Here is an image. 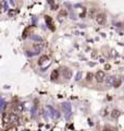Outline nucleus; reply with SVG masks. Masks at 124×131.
Here are the masks:
<instances>
[{"label": "nucleus", "mask_w": 124, "mask_h": 131, "mask_svg": "<svg viewBox=\"0 0 124 131\" xmlns=\"http://www.w3.org/2000/svg\"><path fill=\"white\" fill-rule=\"evenodd\" d=\"M96 21H97L98 24L102 25L106 23V21H107V17H106V14L105 13H97V16H96Z\"/></svg>", "instance_id": "f257e3e1"}, {"label": "nucleus", "mask_w": 124, "mask_h": 131, "mask_svg": "<svg viewBox=\"0 0 124 131\" xmlns=\"http://www.w3.org/2000/svg\"><path fill=\"white\" fill-rule=\"evenodd\" d=\"M105 78H106V74H105V72L102 71V70H99V71H97L96 72V74H95V79L97 80V82H103L105 81Z\"/></svg>", "instance_id": "f03ea898"}, {"label": "nucleus", "mask_w": 124, "mask_h": 131, "mask_svg": "<svg viewBox=\"0 0 124 131\" xmlns=\"http://www.w3.org/2000/svg\"><path fill=\"white\" fill-rule=\"evenodd\" d=\"M10 120H11V115L8 114V113H4L3 116H2V121H3V123H9Z\"/></svg>", "instance_id": "7ed1b4c3"}, {"label": "nucleus", "mask_w": 124, "mask_h": 131, "mask_svg": "<svg viewBox=\"0 0 124 131\" xmlns=\"http://www.w3.org/2000/svg\"><path fill=\"white\" fill-rule=\"evenodd\" d=\"M119 116H120V112H119L118 109H113L112 112H111V117L114 118V119H118Z\"/></svg>", "instance_id": "20e7f679"}, {"label": "nucleus", "mask_w": 124, "mask_h": 131, "mask_svg": "<svg viewBox=\"0 0 124 131\" xmlns=\"http://www.w3.org/2000/svg\"><path fill=\"white\" fill-rule=\"evenodd\" d=\"M45 17H46V22H47L48 24H49V27H50L51 30H54V23H52V21H51V19H50V16H46Z\"/></svg>", "instance_id": "39448f33"}, {"label": "nucleus", "mask_w": 124, "mask_h": 131, "mask_svg": "<svg viewBox=\"0 0 124 131\" xmlns=\"http://www.w3.org/2000/svg\"><path fill=\"white\" fill-rule=\"evenodd\" d=\"M48 60H49V58H48L47 56H41V57L39 58V61H38V64H39V65H42L45 61H48Z\"/></svg>", "instance_id": "423d86ee"}, {"label": "nucleus", "mask_w": 124, "mask_h": 131, "mask_svg": "<svg viewBox=\"0 0 124 131\" xmlns=\"http://www.w3.org/2000/svg\"><path fill=\"white\" fill-rule=\"evenodd\" d=\"M57 78H58V71H57V70H55V71L51 73V79L52 80H55Z\"/></svg>", "instance_id": "0eeeda50"}, {"label": "nucleus", "mask_w": 124, "mask_h": 131, "mask_svg": "<svg viewBox=\"0 0 124 131\" xmlns=\"http://www.w3.org/2000/svg\"><path fill=\"white\" fill-rule=\"evenodd\" d=\"M15 13H16L15 10H11V11H9V16H14Z\"/></svg>", "instance_id": "6e6552de"}, {"label": "nucleus", "mask_w": 124, "mask_h": 131, "mask_svg": "<svg viewBox=\"0 0 124 131\" xmlns=\"http://www.w3.org/2000/svg\"><path fill=\"white\" fill-rule=\"evenodd\" d=\"M48 2H49L51 6H55V1H54V0H48Z\"/></svg>", "instance_id": "1a4fd4ad"}, {"label": "nucleus", "mask_w": 124, "mask_h": 131, "mask_svg": "<svg viewBox=\"0 0 124 131\" xmlns=\"http://www.w3.org/2000/svg\"><path fill=\"white\" fill-rule=\"evenodd\" d=\"M120 81H115V83H114V86H119V85H120Z\"/></svg>", "instance_id": "9d476101"}, {"label": "nucleus", "mask_w": 124, "mask_h": 131, "mask_svg": "<svg viewBox=\"0 0 124 131\" xmlns=\"http://www.w3.org/2000/svg\"><path fill=\"white\" fill-rule=\"evenodd\" d=\"M106 69H110V66H109V65H106Z\"/></svg>", "instance_id": "9b49d317"}, {"label": "nucleus", "mask_w": 124, "mask_h": 131, "mask_svg": "<svg viewBox=\"0 0 124 131\" xmlns=\"http://www.w3.org/2000/svg\"><path fill=\"white\" fill-rule=\"evenodd\" d=\"M2 1H3V0H0V2H2Z\"/></svg>", "instance_id": "f8f14e48"}, {"label": "nucleus", "mask_w": 124, "mask_h": 131, "mask_svg": "<svg viewBox=\"0 0 124 131\" xmlns=\"http://www.w3.org/2000/svg\"><path fill=\"white\" fill-rule=\"evenodd\" d=\"M0 131H1V130H0Z\"/></svg>", "instance_id": "ddd939ff"}]
</instances>
